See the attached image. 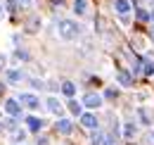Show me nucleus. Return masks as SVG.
I'll list each match as a JSON object with an SVG mask.
<instances>
[{"mask_svg": "<svg viewBox=\"0 0 154 145\" xmlns=\"http://www.w3.org/2000/svg\"><path fill=\"white\" fill-rule=\"evenodd\" d=\"M57 34H59V38H64V40H74V38L81 36V24L71 21V19H62L57 24Z\"/></svg>", "mask_w": 154, "mask_h": 145, "instance_id": "1", "label": "nucleus"}, {"mask_svg": "<svg viewBox=\"0 0 154 145\" xmlns=\"http://www.w3.org/2000/svg\"><path fill=\"white\" fill-rule=\"evenodd\" d=\"M19 100H21V105H24V107H29V109H38L40 107V100L33 95V93H24Z\"/></svg>", "mask_w": 154, "mask_h": 145, "instance_id": "2", "label": "nucleus"}, {"mask_svg": "<svg viewBox=\"0 0 154 145\" xmlns=\"http://www.w3.org/2000/svg\"><path fill=\"white\" fill-rule=\"evenodd\" d=\"M114 7L123 19H128V12H131V2L128 0H114Z\"/></svg>", "mask_w": 154, "mask_h": 145, "instance_id": "3", "label": "nucleus"}, {"mask_svg": "<svg viewBox=\"0 0 154 145\" xmlns=\"http://www.w3.org/2000/svg\"><path fill=\"white\" fill-rule=\"evenodd\" d=\"M48 107H50V112H52V114H57V117H62V114H64V105L59 102L57 98H48Z\"/></svg>", "mask_w": 154, "mask_h": 145, "instance_id": "4", "label": "nucleus"}, {"mask_svg": "<svg viewBox=\"0 0 154 145\" xmlns=\"http://www.w3.org/2000/svg\"><path fill=\"white\" fill-rule=\"evenodd\" d=\"M116 81H119V83H121L123 88L133 86V76H131L128 72H123V69H119V72H116Z\"/></svg>", "mask_w": 154, "mask_h": 145, "instance_id": "5", "label": "nucleus"}, {"mask_svg": "<svg viewBox=\"0 0 154 145\" xmlns=\"http://www.w3.org/2000/svg\"><path fill=\"white\" fill-rule=\"evenodd\" d=\"M81 124L85 128H97V117L90 114V112H85V114H81Z\"/></svg>", "mask_w": 154, "mask_h": 145, "instance_id": "6", "label": "nucleus"}, {"mask_svg": "<svg viewBox=\"0 0 154 145\" xmlns=\"http://www.w3.org/2000/svg\"><path fill=\"white\" fill-rule=\"evenodd\" d=\"M83 105H85V107H100V105H102V98H100L97 93H88L85 100H83Z\"/></svg>", "mask_w": 154, "mask_h": 145, "instance_id": "7", "label": "nucleus"}, {"mask_svg": "<svg viewBox=\"0 0 154 145\" xmlns=\"http://www.w3.org/2000/svg\"><path fill=\"white\" fill-rule=\"evenodd\" d=\"M19 102L17 100H5V112L10 114V117H19Z\"/></svg>", "mask_w": 154, "mask_h": 145, "instance_id": "8", "label": "nucleus"}, {"mask_svg": "<svg viewBox=\"0 0 154 145\" xmlns=\"http://www.w3.org/2000/svg\"><path fill=\"white\" fill-rule=\"evenodd\" d=\"M57 131L62 133V136H69V133L74 131V126H71V121H69V119H62V117H59V121H57Z\"/></svg>", "mask_w": 154, "mask_h": 145, "instance_id": "9", "label": "nucleus"}, {"mask_svg": "<svg viewBox=\"0 0 154 145\" xmlns=\"http://www.w3.org/2000/svg\"><path fill=\"white\" fill-rule=\"evenodd\" d=\"M7 81H10V83H21V81H24V74H21L19 69H10V72H7Z\"/></svg>", "mask_w": 154, "mask_h": 145, "instance_id": "10", "label": "nucleus"}, {"mask_svg": "<svg viewBox=\"0 0 154 145\" xmlns=\"http://www.w3.org/2000/svg\"><path fill=\"white\" fill-rule=\"evenodd\" d=\"M26 124H29V128H31V131H40L45 121H43V119H38V117H26Z\"/></svg>", "mask_w": 154, "mask_h": 145, "instance_id": "11", "label": "nucleus"}, {"mask_svg": "<svg viewBox=\"0 0 154 145\" xmlns=\"http://www.w3.org/2000/svg\"><path fill=\"white\" fill-rule=\"evenodd\" d=\"M152 117H154V112L149 107H140V119H142V124H152Z\"/></svg>", "mask_w": 154, "mask_h": 145, "instance_id": "12", "label": "nucleus"}, {"mask_svg": "<svg viewBox=\"0 0 154 145\" xmlns=\"http://www.w3.org/2000/svg\"><path fill=\"white\" fill-rule=\"evenodd\" d=\"M74 12H76L78 17H83V14L88 12V2H85V0H76V2H74Z\"/></svg>", "mask_w": 154, "mask_h": 145, "instance_id": "13", "label": "nucleus"}, {"mask_svg": "<svg viewBox=\"0 0 154 145\" xmlns=\"http://www.w3.org/2000/svg\"><path fill=\"white\" fill-rule=\"evenodd\" d=\"M62 93H64L66 98H74V93H76V86H74L71 81H64V83H62Z\"/></svg>", "mask_w": 154, "mask_h": 145, "instance_id": "14", "label": "nucleus"}, {"mask_svg": "<svg viewBox=\"0 0 154 145\" xmlns=\"http://www.w3.org/2000/svg\"><path fill=\"white\" fill-rule=\"evenodd\" d=\"M142 74H145V76H152V74H154V62L142 60Z\"/></svg>", "mask_w": 154, "mask_h": 145, "instance_id": "15", "label": "nucleus"}, {"mask_svg": "<svg viewBox=\"0 0 154 145\" xmlns=\"http://www.w3.org/2000/svg\"><path fill=\"white\" fill-rule=\"evenodd\" d=\"M90 143H93V145H102V143H104V136H102V133H100L97 128H93V136H90Z\"/></svg>", "mask_w": 154, "mask_h": 145, "instance_id": "16", "label": "nucleus"}, {"mask_svg": "<svg viewBox=\"0 0 154 145\" xmlns=\"http://www.w3.org/2000/svg\"><path fill=\"white\" fill-rule=\"evenodd\" d=\"M69 109H71V114H78V117H81V112H83V107H81L78 100H69Z\"/></svg>", "mask_w": 154, "mask_h": 145, "instance_id": "17", "label": "nucleus"}, {"mask_svg": "<svg viewBox=\"0 0 154 145\" xmlns=\"http://www.w3.org/2000/svg\"><path fill=\"white\" fill-rule=\"evenodd\" d=\"M123 136H126V138H133V136H135V124H126V128H123Z\"/></svg>", "mask_w": 154, "mask_h": 145, "instance_id": "18", "label": "nucleus"}, {"mask_svg": "<svg viewBox=\"0 0 154 145\" xmlns=\"http://www.w3.org/2000/svg\"><path fill=\"white\" fill-rule=\"evenodd\" d=\"M135 17L140 19V21H147V19H152V17H149V14H147V12H145V10H140V7L135 10Z\"/></svg>", "mask_w": 154, "mask_h": 145, "instance_id": "19", "label": "nucleus"}, {"mask_svg": "<svg viewBox=\"0 0 154 145\" xmlns=\"http://www.w3.org/2000/svg\"><path fill=\"white\" fill-rule=\"evenodd\" d=\"M38 21H40V17H31L29 19V31H36V29H38Z\"/></svg>", "mask_w": 154, "mask_h": 145, "instance_id": "20", "label": "nucleus"}, {"mask_svg": "<svg viewBox=\"0 0 154 145\" xmlns=\"http://www.w3.org/2000/svg\"><path fill=\"white\" fill-rule=\"evenodd\" d=\"M104 95H107V98H116V95H119V91H116V88H107V93H104Z\"/></svg>", "mask_w": 154, "mask_h": 145, "instance_id": "21", "label": "nucleus"}, {"mask_svg": "<svg viewBox=\"0 0 154 145\" xmlns=\"http://www.w3.org/2000/svg\"><path fill=\"white\" fill-rule=\"evenodd\" d=\"M24 138H26V131H17L14 133V140H24Z\"/></svg>", "mask_w": 154, "mask_h": 145, "instance_id": "22", "label": "nucleus"}, {"mask_svg": "<svg viewBox=\"0 0 154 145\" xmlns=\"http://www.w3.org/2000/svg\"><path fill=\"white\" fill-rule=\"evenodd\" d=\"M29 2H31V0H19V5H21V7H29Z\"/></svg>", "mask_w": 154, "mask_h": 145, "instance_id": "23", "label": "nucleus"}, {"mask_svg": "<svg viewBox=\"0 0 154 145\" xmlns=\"http://www.w3.org/2000/svg\"><path fill=\"white\" fill-rule=\"evenodd\" d=\"M102 145H114V143H112V140H109V138H104V143H102Z\"/></svg>", "mask_w": 154, "mask_h": 145, "instance_id": "24", "label": "nucleus"}, {"mask_svg": "<svg viewBox=\"0 0 154 145\" xmlns=\"http://www.w3.org/2000/svg\"><path fill=\"white\" fill-rule=\"evenodd\" d=\"M2 64H5V57H2V55H0V67H2Z\"/></svg>", "mask_w": 154, "mask_h": 145, "instance_id": "25", "label": "nucleus"}, {"mask_svg": "<svg viewBox=\"0 0 154 145\" xmlns=\"http://www.w3.org/2000/svg\"><path fill=\"white\" fill-rule=\"evenodd\" d=\"M2 91H5V86H2V81H0V95H2Z\"/></svg>", "mask_w": 154, "mask_h": 145, "instance_id": "26", "label": "nucleus"}, {"mask_svg": "<svg viewBox=\"0 0 154 145\" xmlns=\"http://www.w3.org/2000/svg\"><path fill=\"white\" fill-rule=\"evenodd\" d=\"M2 12H5V7H2V5H0V19H2Z\"/></svg>", "mask_w": 154, "mask_h": 145, "instance_id": "27", "label": "nucleus"}, {"mask_svg": "<svg viewBox=\"0 0 154 145\" xmlns=\"http://www.w3.org/2000/svg\"><path fill=\"white\" fill-rule=\"evenodd\" d=\"M52 2H59V5H62V0H52Z\"/></svg>", "mask_w": 154, "mask_h": 145, "instance_id": "28", "label": "nucleus"}, {"mask_svg": "<svg viewBox=\"0 0 154 145\" xmlns=\"http://www.w3.org/2000/svg\"><path fill=\"white\" fill-rule=\"evenodd\" d=\"M149 138H152V143H154V133H152V136H149Z\"/></svg>", "mask_w": 154, "mask_h": 145, "instance_id": "29", "label": "nucleus"}, {"mask_svg": "<svg viewBox=\"0 0 154 145\" xmlns=\"http://www.w3.org/2000/svg\"><path fill=\"white\" fill-rule=\"evenodd\" d=\"M149 17H152V19H154V10H152V14H149Z\"/></svg>", "mask_w": 154, "mask_h": 145, "instance_id": "30", "label": "nucleus"}, {"mask_svg": "<svg viewBox=\"0 0 154 145\" xmlns=\"http://www.w3.org/2000/svg\"><path fill=\"white\" fill-rule=\"evenodd\" d=\"M152 38H154V31H152Z\"/></svg>", "mask_w": 154, "mask_h": 145, "instance_id": "31", "label": "nucleus"}, {"mask_svg": "<svg viewBox=\"0 0 154 145\" xmlns=\"http://www.w3.org/2000/svg\"><path fill=\"white\" fill-rule=\"evenodd\" d=\"M0 128H2V124H0Z\"/></svg>", "mask_w": 154, "mask_h": 145, "instance_id": "32", "label": "nucleus"}, {"mask_svg": "<svg viewBox=\"0 0 154 145\" xmlns=\"http://www.w3.org/2000/svg\"><path fill=\"white\" fill-rule=\"evenodd\" d=\"M152 2H154V0H152Z\"/></svg>", "mask_w": 154, "mask_h": 145, "instance_id": "33", "label": "nucleus"}]
</instances>
